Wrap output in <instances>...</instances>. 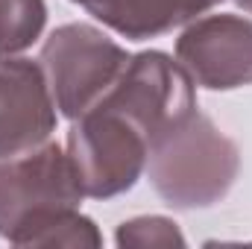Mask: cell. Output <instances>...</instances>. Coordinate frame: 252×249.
Instances as JSON below:
<instances>
[{
    "label": "cell",
    "instance_id": "4",
    "mask_svg": "<svg viewBox=\"0 0 252 249\" xmlns=\"http://www.w3.org/2000/svg\"><path fill=\"white\" fill-rule=\"evenodd\" d=\"M100 103L124 112L150 138V147L196 112L193 79L161 50L129 56L121 79Z\"/></svg>",
    "mask_w": 252,
    "mask_h": 249
},
{
    "label": "cell",
    "instance_id": "10",
    "mask_svg": "<svg viewBox=\"0 0 252 249\" xmlns=\"http://www.w3.org/2000/svg\"><path fill=\"white\" fill-rule=\"evenodd\" d=\"M47 24L44 0H0V53H21L41 38Z\"/></svg>",
    "mask_w": 252,
    "mask_h": 249
},
{
    "label": "cell",
    "instance_id": "11",
    "mask_svg": "<svg viewBox=\"0 0 252 249\" xmlns=\"http://www.w3.org/2000/svg\"><path fill=\"white\" fill-rule=\"evenodd\" d=\"M118 247L126 249H147V247H185V235L179 232V226L167 217H158V214H150V217H135V220H126L118 226V235H115Z\"/></svg>",
    "mask_w": 252,
    "mask_h": 249
},
{
    "label": "cell",
    "instance_id": "6",
    "mask_svg": "<svg viewBox=\"0 0 252 249\" xmlns=\"http://www.w3.org/2000/svg\"><path fill=\"white\" fill-rule=\"evenodd\" d=\"M176 62L208 91L252 85V21L241 15H208L190 21L176 38Z\"/></svg>",
    "mask_w": 252,
    "mask_h": 249
},
{
    "label": "cell",
    "instance_id": "1",
    "mask_svg": "<svg viewBox=\"0 0 252 249\" xmlns=\"http://www.w3.org/2000/svg\"><path fill=\"white\" fill-rule=\"evenodd\" d=\"M241 153L205 115L193 112L150 147L147 176L156 193L173 208H208L238 179Z\"/></svg>",
    "mask_w": 252,
    "mask_h": 249
},
{
    "label": "cell",
    "instance_id": "9",
    "mask_svg": "<svg viewBox=\"0 0 252 249\" xmlns=\"http://www.w3.org/2000/svg\"><path fill=\"white\" fill-rule=\"evenodd\" d=\"M9 244L18 247H88L97 249L103 244L91 217L79 214V208H59L30 220L24 229L15 232Z\"/></svg>",
    "mask_w": 252,
    "mask_h": 249
},
{
    "label": "cell",
    "instance_id": "7",
    "mask_svg": "<svg viewBox=\"0 0 252 249\" xmlns=\"http://www.w3.org/2000/svg\"><path fill=\"white\" fill-rule=\"evenodd\" d=\"M56 132V103L41 64L0 53V158L32 153Z\"/></svg>",
    "mask_w": 252,
    "mask_h": 249
},
{
    "label": "cell",
    "instance_id": "2",
    "mask_svg": "<svg viewBox=\"0 0 252 249\" xmlns=\"http://www.w3.org/2000/svg\"><path fill=\"white\" fill-rule=\"evenodd\" d=\"M129 53L91 24H64L41 47V70L53 103L67 121L94 109L121 79Z\"/></svg>",
    "mask_w": 252,
    "mask_h": 249
},
{
    "label": "cell",
    "instance_id": "5",
    "mask_svg": "<svg viewBox=\"0 0 252 249\" xmlns=\"http://www.w3.org/2000/svg\"><path fill=\"white\" fill-rule=\"evenodd\" d=\"M85 190L73 170L70 156L59 144H44L32 153L0 158V238L12 241L30 220L79 208Z\"/></svg>",
    "mask_w": 252,
    "mask_h": 249
},
{
    "label": "cell",
    "instance_id": "8",
    "mask_svg": "<svg viewBox=\"0 0 252 249\" xmlns=\"http://www.w3.org/2000/svg\"><path fill=\"white\" fill-rule=\"evenodd\" d=\"M118 35L144 41L196 21L220 0H73Z\"/></svg>",
    "mask_w": 252,
    "mask_h": 249
},
{
    "label": "cell",
    "instance_id": "12",
    "mask_svg": "<svg viewBox=\"0 0 252 249\" xmlns=\"http://www.w3.org/2000/svg\"><path fill=\"white\" fill-rule=\"evenodd\" d=\"M235 3H238L244 12H250V15H252V0H235Z\"/></svg>",
    "mask_w": 252,
    "mask_h": 249
},
{
    "label": "cell",
    "instance_id": "3",
    "mask_svg": "<svg viewBox=\"0 0 252 249\" xmlns=\"http://www.w3.org/2000/svg\"><path fill=\"white\" fill-rule=\"evenodd\" d=\"M67 156L85 196L112 199L132 190L150 158V138L124 112L97 103L73 121Z\"/></svg>",
    "mask_w": 252,
    "mask_h": 249
}]
</instances>
